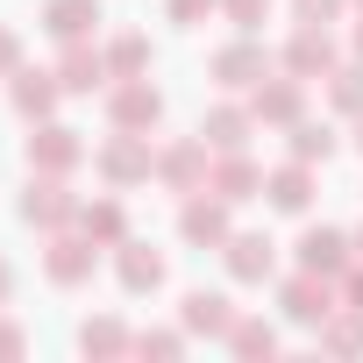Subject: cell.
Segmentation results:
<instances>
[{"label": "cell", "instance_id": "5", "mask_svg": "<svg viewBox=\"0 0 363 363\" xmlns=\"http://www.w3.org/2000/svg\"><path fill=\"white\" fill-rule=\"evenodd\" d=\"M72 214H79V207H72V193L57 186V171H43L36 186L22 193V221H29V228H65Z\"/></svg>", "mask_w": 363, "mask_h": 363}, {"label": "cell", "instance_id": "28", "mask_svg": "<svg viewBox=\"0 0 363 363\" xmlns=\"http://www.w3.org/2000/svg\"><path fill=\"white\" fill-rule=\"evenodd\" d=\"M328 349H363V313H356V306H349V320L328 328Z\"/></svg>", "mask_w": 363, "mask_h": 363}, {"label": "cell", "instance_id": "31", "mask_svg": "<svg viewBox=\"0 0 363 363\" xmlns=\"http://www.w3.org/2000/svg\"><path fill=\"white\" fill-rule=\"evenodd\" d=\"M292 8H299V22H328V15L342 8V0H292Z\"/></svg>", "mask_w": 363, "mask_h": 363}, {"label": "cell", "instance_id": "7", "mask_svg": "<svg viewBox=\"0 0 363 363\" xmlns=\"http://www.w3.org/2000/svg\"><path fill=\"white\" fill-rule=\"evenodd\" d=\"M79 157H86V143H79L72 128H57V121L29 135V164H36V171H72Z\"/></svg>", "mask_w": 363, "mask_h": 363}, {"label": "cell", "instance_id": "23", "mask_svg": "<svg viewBox=\"0 0 363 363\" xmlns=\"http://www.w3.org/2000/svg\"><path fill=\"white\" fill-rule=\"evenodd\" d=\"M328 150H335V128L328 121H292V157L299 164H313V157L328 164Z\"/></svg>", "mask_w": 363, "mask_h": 363}, {"label": "cell", "instance_id": "8", "mask_svg": "<svg viewBox=\"0 0 363 363\" xmlns=\"http://www.w3.org/2000/svg\"><path fill=\"white\" fill-rule=\"evenodd\" d=\"M271 250H278L271 235H228V271H235L242 285H264V278H271V264H278Z\"/></svg>", "mask_w": 363, "mask_h": 363}, {"label": "cell", "instance_id": "26", "mask_svg": "<svg viewBox=\"0 0 363 363\" xmlns=\"http://www.w3.org/2000/svg\"><path fill=\"white\" fill-rule=\"evenodd\" d=\"M79 349H86V356H93V349L114 356V349H128V335H121L114 320H86V328H79Z\"/></svg>", "mask_w": 363, "mask_h": 363}, {"label": "cell", "instance_id": "9", "mask_svg": "<svg viewBox=\"0 0 363 363\" xmlns=\"http://www.w3.org/2000/svg\"><path fill=\"white\" fill-rule=\"evenodd\" d=\"M93 22H100V0H50V8H43V29L57 43H79Z\"/></svg>", "mask_w": 363, "mask_h": 363}, {"label": "cell", "instance_id": "38", "mask_svg": "<svg viewBox=\"0 0 363 363\" xmlns=\"http://www.w3.org/2000/svg\"><path fill=\"white\" fill-rule=\"evenodd\" d=\"M356 257H363V235H356Z\"/></svg>", "mask_w": 363, "mask_h": 363}, {"label": "cell", "instance_id": "32", "mask_svg": "<svg viewBox=\"0 0 363 363\" xmlns=\"http://www.w3.org/2000/svg\"><path fill=\"white\" fill-rule=\"evenodd\" d=\"M342 292H349V306L363 313V264H349V271H342Z\"/></svg>", "mask_w": 363, "mask_h": 363}, {"label": "cell", "instance_id": "27", "mask_svg": "<svg viewBox=\"0 0 363 363\" xmlns=\"http://www.w3.org/2000/svg\"><path fill=\"white\" fill-rule=\"evenodd\" d=\"M328 93H335V107H349V114H356V107H363V65L335 72V79H328Z\"/></svg>", "mask_w": 363, "mask_h": 363}, {"label": "cell", "instance_id": "1", "mask_svg": "<svg viewBox=\"0 0 363 363\" xmlns=\"http://www.w3.org/2000/svg\"><path fill=\"white\" fill-rule=\"evenodd\" d=\"M157 114H164V93H157L150 79H121V86L107 93V121H114V128H135V135H143V128H157Z\"/></svg>", "mask_w": 363, "mask_h": 363}, {"label": "cell", "instance_id": "20", "mask_svg": "<svg viewBox=\"0 0 363 363\" xmlns=\"http://www.w3.org/2000/svg\"><path fill=\"white\" fill-rule=\"evenodd\" d=\"M79 221H86V235L93 242H128V214H121V200H93V207H79Z\"/></svg>", "mask_w": 363, "mask_h": 363}, {"label": "cell", "instance_id": "37", "mask_svg": "<svg viewBox=\"0 0 363 363\" xmlns=\"http://www.w3.org/2000/svg\"><path fill=\"white\" fill-rule=\"evenodd\" d=\"M356 143H363V121H356Z\"/></svg>", "mask_w": 363, "mask_h": 363}, {"label": "cell", "instance_id": "24", "mask_svg": "<svg viewBox=\"0 0 363 363\" xmlns=\"http://www.w3.org/2000/svg\"><path fill=\"white\" fill-rule=\"evenodd\" d=\"M228 349H235V356H271L278 335H271V320H235V328H228Z\"/></svg>", "mask_w": 363, "mask_h": 363}, {"label": "cell", "instance_id": "22", "mask_svg": "<svg viewBox=\"0 0 363 363\" xmlns=\"http://www.w3.org/2000/svg\"><path fill=\"white\" fill-rule=\"evenodd\" d=\"M200 135H207L214 150H242V135H250V114H242V107H214V114L200 121Z\"/></svg>", "mask_w": 363, "mask_h": 363}, {"label": "cell", "instance_id": "30", "mask_svg": "<svg viewBox=\"0 0 363 363\" xmlns=\"http://www.w3.org/2000/svg\"><path fill=\"white\" fill-rule=\"evenodd\" d=\"M207 8H214V0H171V22H186V29H193Z\"/></svg>", "mask_w": 363, "mask_h": 363}, {"label": "cell", "instance_id": "15", "mask_svg": "<svg viewBox=\"0 0 363 363\" xmlns=\"http://www.w3.org/2000/svg\"><path fill=\"white\" fill-rule=\"evenodd\" d=\"M121 285L128 292H157L164 285V257L150 242H121Z\"/></svg>", "mask_w": 363, "mask_h": 363}, {"label": "cell", "instance_id": "11", "mask_svg": "<svg viewBox=\"0 0 363 363\" xmlns=\"http://www.w3.org/2000/svg\"><path fill=\"white\" fill-rule=\"evenodd\" d=\"M299 107H306V79H299V72L257 86V114H264V121H299Z\"/></svg>", "mask_w": 363, "mask_h": 363}, {"label": "cell", "instance_id": "33", "mask_svg": "<svg viewBox=\"0 0 363 363\" xmlns=\"http://www.w3.org/2000/svg\"><path fill=\"white\" fill-rule=\"evenodd\" d=\"M15 57H22V43H15V29H0V72H15Z\"/></svg>", "mask_w": 363, "mask_h": 363}, {"label": "cell", "instance_id": "2", "mask_svg": "<svg viewBox=\"0 0 363 363\" xmlns=\"http://www.w3.org/2000/svg\"><path fill=\"white\" fill-rule=\"evenodd\" d=\"M278 306H285V320H299V328H320V320L335 313V285H328L320 271H299V278L285 285V299H278Z\"/></svg>", "mask_w": 363, "mask_h": 363}, {"label": "cell", "instance_id": "19", "mask_svg": "<svg viewBox=\"0 0 363 363\" xmlns=\"http://www.w3.org/2000/svg\"><path fill=\"white\" fill-rule=\"evenodd\" d=\"M214 193H221L228 207H235V200H257V193H264V171H257L250 157L228 150V164H221V178H214Z\"/></svg>", "mask_w": 363, "mask_h": 363}, {"label": "cell", "instance_id": "17", "mask_svg": "<svg viewBox=\"0 0 363 363\" xmlns=\"http://www.w3.org/2000/svg\"><path fill=\"white\" fill-rule=\"evenodd\" d=\"M214 79H221V86H257V79H264V50H257V43H228V50L214 57Z\"/></svg>", "mask_w": 363, "mask_h": 363}, {"label": "cell", "instance_id": "29", "mask_svg": "<svg viewBox=\"0 0 363 363\" xmlns=\"http://www.w3.org/2000/svg\"><path fill=\"white\" fill-rule=\"evenodd\" d=\"M221 8L235 15V29H257V22H264V8H271V0H221Z\"/></svg>", "mask_w": 363, "mask_h": 363}, {"label": "cell", "instance_id": "13", "mask_svg": "<svg viewBox=\"0 0 363 363\" xmlns=\"http://www.w3.org/2000/svg\"><path fill=\"white\" fill-rule=\"evenodd\" d=\"M100 79H107V57H100V50H86V43H72V50H65V65H57V86H65V93H93Z\"/></svg>", "mask_w": 363, "mask_h": 363}, {"label": "cell", "instance_id": "4", "mask_svg": "<svg viewBox=\"0 0 363 363\" xmlns=\"http://www.w3.org/2000/svg\"><path fill=\"white\" fill-rule=\"evenodd\" d=\"M100 178L107 186H135V178H150V143L135 128H121L107 150H100Z\"/></svg>", "mask_w": 363, "mask_h": 363}, {"label": "cell", "instance_id": "16", "mask_svg": "<svg viewBox=\"0 0 363 363\" xmlns=\"http://www.w3.org/2000/svg\"><path fill=\"white\" fill-rule=\"evenodd\" d=\"M186 328L193 335H228L235 328V306L221 292H186Z\"/></svg>", "mask_w": 363, "mask_h": 363}, {"label": "cell", "instance_id": "6", "mask_svg": "<svg viewBox=\"0 0 363 363\" xmlns=\"http://www.w3.org/2000/svg\"><path fill=\"white\" fill-rule=\"evenodd\" d=\"M285 72H299V79H320V72H335V43L320 36V22H299V36L285 43Z\"/></svg>", "mask_w": 363, "mask_h": 363}, {"label": "cell", "instance_id": "21", "mask_svg": "<svg viewBox=\"0 0 363 363\" xmlns=\"http://www.w3.org/2000/svg\"><path fill=\"white\" fill-rule=\"evenodd\" d=\"M264 193H271V207H285V214H299V207L313 200V171H306V164H285V171L271 178V186H264Z\"/></svg>", "mask_w": 363, "mask_h": 363}, {"label": "cell", "instance_id": "36", "mask_svg": "<svg viewBox=\"0 0 363 363\" xmlns=\"http://www.w3.org/2000/svg\"><path fill=\"white\" fill-rule=\"evenodd\" d=\"M356 57H363V22H356Z\"/></svg>", "mask_w": 363, "mask_h": 363}, {"label": "cell", "instance_id": "14", "mask_svg": "<svg viewBox=\"0 0 363 363\" xmlns=\"http://www.w3.org/2000/svg\"><path fill=\"white\" fill-rule=\"evenodd\" d=\"M43 271H50V285H86L93 278V242H50Z\"/></svg>", "mask_w": 363, "mask_h": 363}, {"label": "cell", "instance_id": "34", "mask_svg": "<svg viewBox=\"0 0 363 363\" xmlns=\"http://www.w3.org/2000/svg\"><path fill=\"white\" fill-rule=\"evenodd\" d=\"M0 356H22V328H0Z\"/></svg>", "mask_w": 363, "mask_h": 363}, {"label": "cell", "instance_id": "35", "mask_svg": "<svg viewBox=\"0 0 363 363\" xmlns=\"http://www.w3.org/2000/svg\"><path fill=\"white\" fill-rule=\"evenodd\" d=\"M8 292H15V271H8V264H0V299H8Z\"/></svg>", "mask_w": 363, "mask_h": 363}, {"label": "cell", "instance_id": "18", "mask_svg": "<svg viewBox=\"0 0 363 363\" xmlns=\"http://www.w3.org/2000/svg\"><path fill=\"white\" fill-rule=\"evenodd\" d=\"M50 107H57V79H50V72H15V114L36 121V114H50Z\"/></svg>", "mask_w": 363, "mask_h": 363}, {"label": "cell", "instance_id": "12", "mask_svg": "<svg viewBox=\"0 0 363 363\" xmlns=\"http://www.w3.org/2000/svg\"><path fill=\"white\" fill-rule=\"evenodd\" d=\"M200 164H207V135H200V143H171L157 171H164V186H178V193H193V186H200Z\"/></svg>", "mask_w": 363, "mask_h": 363}, {"label": "cell", "instance_id": "25", "mask_svg": "<svg viewBox=\"0 0 363 363\" xmlns=\"http://www.w3.org/2000/svg\"><path fill=\"white\" fill-rule=\"evenodd\" d=\"M107 65H114V79H143V65H150V36H121V43L107 50Z\"/></svg>", "mask_w": 363, "mask_h": 363}, {"label": "cell", "instance_id": "3", "mask_svg": "<svg viewBox=\"0 0 363 363\" xmlns=\"http://www.w3.org/2000/svg\"><path fill=\"white\" fill-rule=\"evenodd\" d=\"M349 250H356V242H349L342 228H306V235H299V271H320V278H342V271L356 264Z\"/></svg>", "mask_w": 363, "mask_h": 363}, {"label": "cell", "instance_id": "10", "mask_svg": "<svg viewBox=\"0 0 363 363\" xmlns=\"http://www.w3.org/2000/svg\"><path fill=\"white\" fill-rule=\"evenodd\" d=\"M178 228H186V242H228V200H186Z\"/></svg>", "mask_w": 363, "mask_h": 363}]
</instances>
